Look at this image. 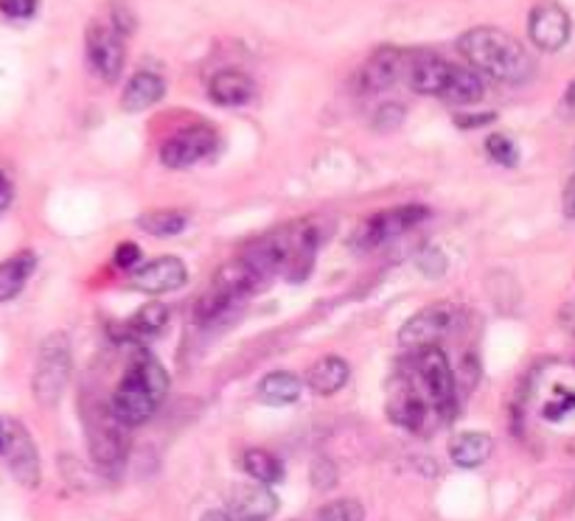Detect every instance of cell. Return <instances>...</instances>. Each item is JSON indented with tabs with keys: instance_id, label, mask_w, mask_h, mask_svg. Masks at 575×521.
<instances>
[{
	"instance_id": "obj_11",
	"label": "cell",
	"mask_w": 575,
	"mask_h": 521,
	"mask_svg": "<svg viewBox=\"0 0 575 521\" xmlns=\"http://www.w3.org/2000/svg\"><path fill=\"white\" fill-rule=\"evenodd\" d=\"M452 326V308L450 306H427L424 312L412 314L399 331V346L410 348V351H421V348L439 346V339L450 331Z\"/></svg>"
},
{
	"instance_id": "obj_25",
	"label": "cell",
	"mask_w": 575,
	"mask_h": 521,
	"mask_svg": "<svg viewBox=\"0 0 575 521\" xmlns=\"http://www.w3.org/2000/svg\"><path fill=\"white\" fill-rule=\"evenodd\" d=\"M242 465L250 476H253L255 483L262 485H275L284 480V465L281 460L275 455L264 449H248L242 457Z\"/></svg>"
},
{
	"instance_id": "obj_32",
	"label": "cell",
	"mask_w": 575,
	"mask_h": 521,
	"mask_svg": "<svg viewBox=\"0 0 575 521\" xmlns=\"http://www.w3.org/2000/svg\"><path fill=\"white\" fill-rule=\"evenodd\" d=\"M402 121H405V107L402 105H382L380 110H376V116H373V126L382 132L396 130Z\"/></svg>"
},
{
	"instance_id": "obj_14",
	"label": "cell",
	"mask_w": 575,
	"mask_h": 521,
	"mask_svg": "<svg viewBox=\"0 0 575 521\" xmlns=\"http://www.w3.org/2000/svg\"><path fill=\"white\" fill-rule=\"evenodd\" d=\"M278 513V496L267 485H239L230 494V516L236 521H267Z\"/></svg>"
},
{
	"instance_id": "obj_4",
	"label": "cell",
	"mask_w": 575,
	"mask_h": 521,
	"mask_svg": "<svg viewBox=\"0 0 575 521\" xmlns=\"http://www.w3.org/2000/svg\"><path fill=\"white\" fill-rule=\"evenodd\" d=\"M416 376H419V392L427 398V404L441 412L452 410V404H455V373H452L450 359L439 346L421 348Z\"/></svg>"
},
{
	"instance_id": "obj_36",
	"label": "cell",
	"mask_w": 575,
	"mask_h": 521,
	"mask_svg": "<svg viewBox=\"0 0 575 521\" xmlns=\"http://www.w3.org/2000/svg\"><path fill=\"white\" fill-rule=\"evenodd\" d=\"M494 121V112H466V116H455V124L460 130H475V126H486Z\"/></svg>"
},
{
	"instance_id": "obj_24",
	"label": "cell",
	"mask_w": 575,
	"mask_h": 521,
	"mask_svg": "<svg viewBox=\"0 0 575 521\" xmlns=\"http://www.w3.org/2000/svg\"><path fill=\"white\" fill-rule=\"evenodd\" d=\"M298 396H301V378L289 371L269 373V376L262 378V385H259V398L269 407L295 404Z\"/></svg>"
},
{
	"instance_id": "obj_7",
	"label": "cell",
	"mask_w": 575,
	"mask_h": 521,
	"mask_svg": "<svg viewBox=\"0 0 575 521\" xmlns=\"http://www.w3.org/2000/svg\"><path fill=\"white\" fill-rule=\"evenodd\" d=\"M87 62L101 82H118L124 71V37L110 23H93L85 37Z\"/></svg>"
},
{
	"instance_id": "obj_15",
	"label": "cell",
	"mask_w": 575,
	"mask_h": 521,
	"mask_svg": "<svg viewBox=\"0 0 575 521\" xmlns=\"http://www.w3.org/2000/svg\"><path fill=\"white\" fill-rule=\"evenodd\" d=\"M407 82L416 93H424V96H441L450 82L452 62L441 57H432V53H421V57L405 62Z\"/></svg>"
},
{
	"instance_id": "obj_22",
	"label": "cell",
	"mask_w": 575,
	"mask_h": 521,
	"mask_svg": "<svg viewBox=\"0 0 575 521\" xmlns=\"http://www.w3.org/2000/svg\"><path fill=\"white\" fill-rule=\"evenodd\" d=\"M491 449L494 440L486 432H464L450 444V457L458 469H478L489 460Z\"/></svg>"
},
{
	"instance_id": "obj_26",
	"label": "cell",
	"mask_w": 575,
	"mask_h": 521,
	"mask_svg": "<svg viewBox=\"0 0 575 521\" xmlns=\"http://www.w3.org/2000/svg\"><path fill=\"white\" fill-rule=\"evenodd\" d=\"M137 228L152 235H177L185 228V214L180 210H152L137 219Z\"/></svg>"
},
{
	"instance_id": "obj_12",
	"label": "cell",
	"mask_w": 575,
	"mask_h": 521,
	"mask_svg": "<svg viewBox=\"0 0 575 521\" xmlns=\"http://www.w3.org/2000/svg\"><path fill=\"white\" fill-rule=\"evenodd\" d=\"M185 280H189V269H185L183 260L175 258V255H164V258H155L144 267L132 269L130 283L137 292L166 294L185 287Z\"/></svg>"
},
{
	"instance_id": "obj_9",
	"label": "cell",
	"mask_w": 575,
	"mask_h": 521,
	"mask_svg": "<svg viewBox=\"0 0 575 521\" xmlns=\"http://www.w3.org/2000/svg\"><path fill=\"white\" fill-rule=\"evenodd\" d=\"M570 32H573V23H570V14L564 12L559 3L553 0H544L539 7H534L528 17V37L534 39V46L544 53L562 51L567 46Z\"/></svg>"
},
{
	"instance_id": "obj_39",
	"label": "cell",
	"mask_w": 575,
	"mask_h": 521,
	"mask_svg": "<svg viewBox=\"0 0 575 521\" xmlns=\"http://www.w3.org/2000/svg\"><path fill=\"white\" fill-rule=\"evenodd\" d=\"M200 521H233V516L225 513V510H208Z\"/></svg>"
},
{
	"instance_id": "obj_18",
	"label": "cell",
	"mask_w": 575,
	"mask_h": 521,
	"mask_svg": "<svg viewBox=\"0 0 575 521\" xmlns=\"http://www.w3.org/2000/svg\"><path fill=\"white\" fill-rule=\"evenodd\" d=\"M259 283H262V278H259V275H255L253 269L244 264V260H228V264H225V267H219V272L214 275V283H211V289L223 294V298H228L230 303H236L239 298H244V294L253 292Z\"/></svg>"
},
{
	"instance_id": "obj_17",
	"label": "cell",
	"mask_w": 575,
	"mask_h": 521,
	"mask_svg": "<svg viewBox=\"0 0 575 521\" xmlns=\"http://www.w3.org/2000/svg\"><path fill=\"white\" fill-rule=\"evenodd\" d=\"M348 376H351V367H348L346 359L323 356L309 367L307 385L318 396H334V392H340L348 385Z\"/></svg>"
},
{
	"instance_id": "obj_31",
	"label": "cell",
	"mask_w": 575,
	"mask_h": 521,
	"mask_svg": "<svg viewBox=\"0 0 575 521\" xmlns=\"http://www.w3.org/2000/svg\"><path fill=\"white\" fill-rule=\"evenodd\" d=\"M419 269L427 278H441V275L446 272V255L435 247H427L424 253L419 255Z\"/></svg>"
},
{
	"instance_id": "obj_33",
	"label": "cell",
	"mask_w": 575,
	"mask_h": 521,
	"mask_svg": "<svg viewBox=\"0 0 575 521\" xmlns=\"http://www.w3.org/2000/svg\"><path fill=\"white\" fill-rule=\"evenodd\" d=\"M309 480H312V485L318 490H332L334 485H337V469H334V463H328V460H318V463L312 465Z\"/></svg>"
},
{
	"instance_id": "obj_30",
	"label": "cell",
	"mask_w": 575,
	"mask_h": 521,
	"mask_svg": "<svg viewBox=\"0 0 575 521\" xmlns=\"http://www.w3.org/2000/svg\"><path fill=\"white\" fill-rule=\"evenodd\" d=\"M573 412H575V390H564V387H559L556 396L550 398L548 404L542 407L544 421H564V417L573 415Z\"/></svg>"
},
{
	"instance_id": "obj_27",
	"label": "cell",
	"mask_w": 575,
	"mask_h": 521,
	"mask_svg": "<svg viewBox=\"0 0 575 521\" xmlns=\"http://www.w3.org/2000/svg\"><path fill=\"white\" fill-rule=\"evenodd\" d=\"M169 323V308L164 303H146V306L137 308V314L132 317L130 328L141 337H149V334H160Z\"/></svg>"
},
{
	"instance_id": "obj_10",
	"label": "cell",
	"mask_w": 575,
	"mask_h": 521,
	"mask_svg": "<svg viewBox=\"0 0 575 521\" xmlns=\"http://www.w3.org/2000/svg\"><path fill=\"white\" fill-rule=\"evenodd\" d=\"M3 424H7V449H3V455H7L9 471L23 488H37L43 471H39V455L32 435L17 421H3Z\"/></svg>"
},
{
	"instance_id": "obj_28",
	"label": "cell",
	"mask_w": 575,
	"mask_h": 521,
	"mask_svg": "<svg viewBox=\"0 0 575 521\" xmlns=\"http://www.w3.org/2000/svg\"><path fill=\"white\" fill-rule=\"evenodd\" d=\"M314 521H366V508L357 499H337L323 505Z\"/></svg>"
},
{
	"instance_id": "obj_23",
	"label": "cell",
	"mask_w": 575,
	"mask_h": 521,
	"mask_svg": "<svg viewBox=\"0 0 575 521\" xmlns=\"http://www.w3.org/2000/svg\"><path fill=\"white\" fill-rule=\"evenodd\" d=\"M34 264H37L34 253H17L0 264V303H9L23 292L34 272Z\"/></svg>"
},
{
	"instance_id": "obj_13",
	"label": "cell",
	"mask_w": 575,
	"mask_h": 521,
	"mask_svg": "<svg viewBox=\"0 0 575 521\" xmlns=\"http://www.w3.org/2000/svg\"><path fill=\"white\" fill-rule=\"evenodd\" d=\"M402 73H405V53L396 48H380L357 73V87L360 93H382L396 85Z\"/></svg>"
},
{
	"instance_id": "obj_3",
	"label": "cell",
	"mask_w": 575,
	"mask_h": 521,
	"mask_svg": "<svg viewBox=\"0 0 575 521\" xmlns=\"http://www.w3.org/2000/svg\"><path fill=\"white\" fill-rule=\"evenodd\" d=\"M68 376H71V342L65 334H51L37 353L34 398L43 407H53L65 392Z\"/></svg>"
},
{
	"instance_id": "obj_37",
	"label": "cell",
	"mask_w": 575,
	"mask_h": 521,
	"mask_svg": "<svg viewBox=\"0 0 575 521\" xmlns=\"http://www.w3.org/2000/svg\"><path fill=\"white\" fill-rule=\"evenodd\" d=\"M12 196H14V185L12 180H9V174L3 169H0V214L12 205Z\"/></svg>"
},
{
	"instance_id": "obj_1",
	"label": "cell",
	"mask_w": 575,
	"mask_h": 521,
	"mask_svg": "<svg viewBox=\"0 0 575 521\" xmlns=\"http://www.w3.org/2000/svg\"><path fill=\"white\" fill-rule=\"evenodd\" d=\"M458 51L464 53L471 71L483 73L494 82L523 85L534 76V59L523 43L494 26H478L460 34Z\"/></svg>"
},
{
	"instance_id": "obj_34",
	"label": "cell",
	"mask_w": 575,
	"mask_h": 521,
	"mask_svg": "<svg viewBox=\"0 0 575 521\" xmlns=\"http://www.w3.org/2000/svg\"><path fill=\"white\" fill-rule=\"evenodd\" d=\"M39 0H0V14L9 20H28L37 14Z\"/></svg>"
},
{
	"instance_id": "obj_8",
	"label": "cell",
	"mask_w": 575,
	"mask_h": 521,
	"mask_svg": "<svg viewBox=\"0 0 575 521\" xmlns=\"http://www.w3.org/2000/svg\"><path fill=\"white\" fill-rule=\"evenodd\" d=\"M216 149V132L208 124L183 126L160 146V160L169 169H189Z\"/></svg>"
},
{
	"instance_id": "obj_40",
	"label": "cell",
	"mask_w": 575,
	"mask_h": 521,
	"mask_svg": "<svg viewBox=\"0 0 575 521\" xmlns=\"http://www.w3.org/2000/svg\"><path fill=\"white\" fill-rule=\"evenodd\" d=\"M564 105H570V107L575 105V82H570L567 93H564Z\"/></svg>"
},
{
	"instance_id": "obj_38",
	"label": "cell",
	"mask_w": 575,
	"mask_h": 521,
	"mask_svg": "<svg viewBox=\"0 0 575 521\" xmlns=\"http://www.w3.org/2000/svg\"><path fill=\"white\" fill-rule=\"evenodd\" d=\"M562 210H564V216H567V219H573V222H575V174L570 177V183L564 185Z\"/></svg>"
},
{
	"instance_id": "obj_29",
	"label": "cell",
	"mask_w": 575,
	"mask_h": 521,
	"mask_svg": "<svg viewBox=\"0 0 575 521\" xmlns=\"http://www.w3.org/2000/svg\"><path fill=\"white\" fill-rule=\"evenodd\" d=\"M486 152H489L491 160L500 166H517V160H519L517 144H514L508 135H503V132L489 135V141H486Z\"/></svg>"
},
{
	"instance_id": "obj_6",
	"label": "cell",
	"mask_w": 575,
	"mask_h": 521,
	"mask_svg": "<svg viewBox=\"0 0 575 521\" xmlns=\"http://www.w3.org/2000/svg\"><path fill=\"white\" fill-rule=\"evenodd\" d=\"M127 426L118 424L112 412H96L87 421V444L91 455L101 469H121L130 455V440H127Z\"/></svg>"
},
{
	"instance_id": "obj_5",
	"label": "cell",
	"mask_w": 575,
	"mask_h": 521,
	"mask_svg": "<svg viewBox=\"0 0 575 521\" xmlns=\"http://www.w3.org/2000/svg\"><path fill=\"white\" fill-rule=\"evenodd\" d=\"M424 216L427 208H421V205H402V208H391L376 216H368L366 222L357 228L354 244L360 250L380 247V244L393 242V239H399L407 230L424 222Z\"/></svg>"
},
{
	"instance_id": "obj_21",
	"label": "cell",
	"mask_w": 575,
	"mask_h": 521,
	"mask_svg": "<svg viewBox=\"0 0 575 521\" xmlns=\"http://www.w3.org/2000/svg\"><path fill=\"white\" fill-rule=\"evenodd\" d=\"M483 93H486V85L478 71L452 65L450 82H446L444 93H441L439 98H444V101H450V105L469 107V105H478L480 98H483Z\"/></svg>"
},
{
	"instance_id": "obj_41",
	"label": "cell",
	"mask_w": 575,
	"mask_h": 521,
	"mask_svg": "<svg viewBox=\"0 0 575 521\" xmlns=\"http://www.w3.org/2000/svg\"><path fill=\"white\" fill-rule=\"evenodd\" d=\"M3 449H7V424L0 421V455H3Z\"/></svg>"
},
{
	"instance_id": "obj_35",
	"label": "cell",
	"mask_w": 575,
	"mask_h": 521,
	"mask_svg": "<svg viewBox=\"0 0 575 521\" xmlns=\"http://www.w3.org/2000/svg\"><path fill=\"white\" fill-rule=\"evenodd\" d=\"M112 264H116L118 269H137V264H141V247L132 242H124L118 244L116 247V255H112Z\"/></svg>"
},
{
	"instance_id": "obj_19",
	"label": "cell",
	"mask_w": 575,
	"mask_h": 521,
	"mask_svg": "<svg viewBox=\"0 0 575 521\" xmlns=\"http://www.w3.org/2000/svg\"><path fill=\"white\" fill-rule=\"evenodd\" d=\"M166 93L164 76H157L152 71H137L130 78V85L124 87V96H121V107L127 112H141L149 110L152 105H157Z\"/></svg>"
},
{
	"instance_id": "obj_16",
	"label": "cell",
	"mask_w": 575,
	"mask_h": 521,
	"mask_svg": "<svg viewBox=\"0 0 575 521\" xmlns=\"http://www.w3.org/2000/svg\"><path fill=\"white\" fill-rule=\"evenodd\" d=\"M253 78L242 71H219L208 85V96L219 107H242L253 98Z\"/></svg>"
},
{
	"instance_id": "obj_2",
	"label": "cell",
	"mask_w": 575,
	"mask_h": 521,
	"mask_svg": "<svg viewBox=\"0 0 575 521\" xmlns=\"http://www.w3.org/2000/svg\"><path fill=\"white\" fill-rule=\"evenodd\" d=\"M166 392H169V376H166L164 365L152 353L137 351L127 367V376L121 378V385L110 398L112 417L127 429L146 424L157 412Z\"/></svg>"
},
{
	"instance_id": "obj_20",
	"label": "cell",
	"mask_w": 575,
	"mask_h": 521,
	"mask_svg": "<svg viewBox=\"0 0 575 521\" xmlns=\"http://www.w3.org/2000/svg\"><path fill=\"white\" fill-rule=\"evenodd\" d=\"M427 398L421 396L419 387H402L396 396L391 398V404H387V412H391L393 424L405 426L410 432H419L427 421Z\"/></svg>"
}]
</instances>
